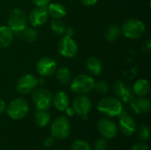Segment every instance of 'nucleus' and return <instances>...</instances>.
I'll return each instance as SVG.
<instances>
[{"label": "nucleus", "instance_id": "nucleus-2", "mask_svg": "<svg viewBox=\"0 0 151 150\" xmlns=\"http://www.w3.org/2000/svg\"><path fill=\"white\" fill-rule=\"evenodd\" d=\"M121 27V33L125 37L131 40H137L142 37L146 32L145 24L136 19H130L126 20Z\"/></svg>", "mask_w": 151, "mask_h": 150}, {"label": "nucleus", "instance_id": "nucleus-3", "mask_svg": "<svg viewBox=\"0 0 151 150\" xmlns=\"http://www.w3.org/2000/svg\"><path fill=\"white\" fill-rule=\"evenodd\" d=\"M28 111V103L21 97H18L12 100L5 109L7 116L12 120H20L24 118L27 115Z\"/></svg>", "mask_w": 151, "mask_h": 150}, {"label": "nucleus", "instance_id": "nucleus-12", "mask_svg": "<svg viewBox=\"0 0 151 150\" xmlns=\"http://www.w3.org/2000/svg\"><path fill=\"white\" fill-rule=\"evenodd\" d=\"M58 52L62 57L72 58L78 52V45L73 37L63 36L58 42Z\"/></svg>", "mask_w": 151, "mask_h": 150}, {"label": "nucleus", "instance_id": "nucleus-32", "mask_svg": "<svg viewBox=\"0 0 151 150\" xmlns=\"http://www.w3.org/2000/svg\"><path fill=\"white\" fill-rule=\"evenodd\" d=\"M54 140H55V139H54L51 135L46 137V138L44 139V141H43V146H44L45 148H47V149L51 148V147L53 146V144H54Z\"/></svg>", "mask_w": 151, "mask_h": 150}, {"label": "nucleus", "instance_id": "nucleus-4", "mask_svg": "<svg viewBox=\"0 0 151 150\" xmlns=\"http://www.w3.org/2000/svg\"><path fill=\"white\" fill-rule=\"evenodd\" d=\"M95 80L88 74H79L70 82L71 90L77 95H86L94 89Z\"/></svg>", "mask_w": 151, "mask_h": 150}, {"label": "nucleus", "instance_id": "nucleus-28", "mask_svg": "<svg viewBox=\"0 0 151 150\" xmlns=\"http://www.w3.org/2000/svg\"><path fill=\"white\" fill-rule=\"evenodd\" d=\"M71 150H92L89 143L84 140H76L73 142Z\"/></svg>", "mask_w": 151, "mask_h": 150}, {"label": "nucleus", "instance_id": "nucleus-31", "mask_svg": "<svg viewBox=\"0 0 151 150\" xmlns=\"http://www.w3.org/2000/svg\"><path fill=\"white\" fill-rule=\"evenodd\" d=\"M131 150H150L149 145L146 143V141H141V142H137L135 143Z\"/></svg>", "mask_w": 151, "mask_h": 150}, {"label": "nucleus", "instance_id": "nucleus-37", "mask_svg": "<svg viewBox=\"0 0 151 150\" xmlns=\"http://www.w3.org/2000/svg\"><path fill=\"white\" fill-rule=\"evenodd\" d=\"M65 112L66 113V117H73V116L75 114V112H74L73 107H68V108L65 111Z\"/></svg>", "mask_w": 151, "mask_h": 150}, {"label": "nucleus", "instance_id": "nucleus-25", "mask_svg": "<svg viewBox=\"0 0 151 150\" xmlns=\"http://www.w3.org/2000/svg\"><path fill=\"white\" fill-rule=\"evenodd\" d=\"M17 35H19L20 38L25 40L27 42H34L38 38V33L37 31L32 27H26L20 33H19Z\"/></svg>", "mask_w": 151, "mask_h": 150}, {"label": "nucleus", "instance_id": "nucleus-27", "mask_svg": "<svg viewBox=\"0 0 151 150\" xmlns=\"http://www.w3.org/2000/svg\"><path fill=\"white\" fill-rule=\"evenodd\" d=\"M138 137L142 141H149L150 137V127L145 125L142 124L138 127Z\"/></svg>", "mask_w": 151, "mask_h": 150}, {"label": "nucleus", "instance_id": "nucleus-19", "mask_svg": "<svg viewBox=\"0 0 151 150\" xmlns=\"http://www.w3.org/2000/svg\"><path fill=\"white\" fill-rule=\"evenodd\" d=\"M86 67L89 73L93 76H99L103 72V62L102 60L95 56L89 57L86 62Z\"/></svg>", "mask_w": 151, "mask_h": 150}, {"label": "nucleus", "instance_id": "nucleus-23", "mask_svg": "<svg viewBox=\"0 0 151 150\" xmlns=\"http://www.w3.org/2000/svg\"><path fill=\"white\" fill-rule=\"evenodd\" d=\"M56 79L57 80L62 84V85H66V84H69L73 79V73L72 72L70 71L69 68L67 67H60L59 69H57L56 72Z\"/></svg>", "mask_w": 151, "mask_h": 150}, {"label": "nucleus", "instance_id": "nucleus-20", "mask_svg": "<svg viewBox=\"0 0 151 150\" xmlns=\"http://www.w3.org/2000/svg\"><path fill=\"white\" fill-rule=\"evenodd\" d=\"M46 7L49 17L52 19H63L67 13L66 8L60 3H50Z\"/></svg>", "mask_w": 151, "mask_h": 150}, {"label": "nucleus", "instance_id": "nucleus-5", "mask_svg": "<svg viewBox=\"0 0 151 150\" xmlns=\"http://www.w3.org/2000/svg\"><path fill=\"white\" fill-rule=\"evenodd\" d=\"M70 131L71 124L66 116H58L50 126V134L54 139L65 140L69 136Z\"/></svg>", "mask_w": 151, "mask_h": 150}, {"label": "nucleus", "instance_id": "nucleus-8", "mask_svg": "<svg viewBox=\"0 0 151 150\" xmlns=\"http://www.w3.org/2000/svg\"><path fill=\"white\" fill-rule=\"evenodd\" d=\"M39 84L38 79L31 73L22 75L16 83V90L20 95H28L32 93Z\"/></svg>", "mask_w": 151, "mask_h": 150}, {"label": "nucleus", "instance_id": "nucleus-10", "mask_svg": "<svg viewBox=\"0 0 151 150\" xmlns=\"http://www.w3.org/2000/svg\"><path fill=\"white\" fill-rule=\"evenodd\" d=\"M97 130L99 134L103 138L106 140H111L117 136L119 126L113 120L108 118H101L98 121Z\"/></svg>", "mask_w": 151, "mask_h": 150}, {"label": "nucleus", "instance_id": "nucleus-33", "mask_svg": "<svg viewBox=\"0 0 151 150\" xmlns=\"http://www.w3.org/2000/svg\"><path fill=\"white\" fill-rule=\"evenodd\" d=\"M35 6H47L51 0H31Z\"/></svg>", "mask_w": 151, "mask_h": 150}, {"label": "nucleus", "instance_id": "nucleus-38", "mask_svg": "<svg viewBox=\"0 0 151 150\" xmlns=\"http://www.w3.org/2000/svg\"><path fill=\"white\" fill-rule=\"evenodd\" d=\"M5 109H6V104L4 103V101L3 99L0 98V114H2L3 112L5 111Z\"/></svg>", "mask_w": 151, "mask_h": 150}, {"label": "nucleus", "instance_id": "nucleus-16", "mask_svg": "<svg viewBox=\"0 0 151 150\" xmlns=\"http://www.w3.org/2000/svg\"><path fill=\"white\" fill-rule=\"evenodd\" d=\"M131 109L139 115L148 114L150 111L151 102L150 98L146 96H138L136 98H133L130 102Z\"/></svg>", "mask_w": 151, "mask_h": 150}, {"label": "nucleus", "instance_id": "nucleus-18", "mask_svg": "<svg viewBox=\"0 0 151 150\" xmlns=\"http://www.w3.org/2000/svg\"><path fill=\"white\" fill-rule=\"evenodd\" d=\"M14 35L8 26H0V50L10 47L14 41Z\"/></svg>", "mask_w": 151, "mask_h": 150}, {"label": "nucleus", "instance_id": "nucleus-7", "mask_svg": "<svg viewBox=\"0 0 151 150\" xmlns=\"http://www.w3.org/2000/svg\"><path fill=\"white\" fill-rule=\"evenodd\" d=\"M53 95L50 90L39 88L32 92V100L36 109L48 110L52 105Z\"/></svg>", "mask_w": 151, "mask_h": 150}, {"label": "nucleus", "instance_id": "nucleus-21", "mask_svg": "<svg viewBox=\"0 0 151 150\" xmlns=\"http://www.w3.org/2000/svg\"><path fill=\"white\" fill-rule=\"evenodd\" d=\"M150 90V81L146 79L137 80L133 86V93L137 96H146L149 95Z\"/></svg>", "mask_w": 151, "mask_h": 150}, {"label": "nucleus", "instance_id": "nucleus-14", "mask_svg": "<svg viewBox=\"0 0 151 150\" xmlns=\"http://www.w3.org/2000/svg\"><path fill=\"white\" fill-rule=\"evenodd\" d=\"M57 69V62L53 58L48 57L40 58L36 64V71L42 77H50L53 75Z\"/></svg>", "mask_w": 151, "mask_h": 150}, {"label": "nucleus", "instance_id": "nucleus-26", "mask_svg": "<svg viewBox=\"0 0 151 150\" xmlns=\"http://www.w3.org/2000/svg\"><path fill=\"white\" fill-rule=\"evenodd\" d=\"M66 25L62 19H53L50 22V29L57 35H64Z\"/></svg>", "mask_w": 151, "mask_h": 150}, {"label": "nucleus", "instance_id": "nucleus-22", "mask_svg": "<svg viewBox=\"0 0 151 150\" xmlns=\"http://www.w3.org/2000/svg\"><path fill=\"white\" fill-rule=\"evenodd\" d=\"M34 119L35 122V125L38 127H45L47 126L51 119L50 114L47 111V110H38L35 109L34 113Z\"/></svg>", "mask_w": 151, "mask_h": 150}, {"label": "nucleus", "instance_id": "nucleus-36", "mask_svg": "<svg viewBox=\"0 0 151 150\" xmlns=\"http://www.w3.org/2000/svg\"><path fill=\"white\" fill-rule=\"evenodd\" d=\"M150 49H151V40L150 39H148V40L144 42L143 47H142V50H143L144 51H146V52H149V51L150 50Z\"/></svg>", "mask_w": 151, "mask_h": 150}, {"label": "nucleus", "instance_id": "nucleus-9", "mask_svg": "<svg viewBox=\"0 0 151 150\" xmlns=\"http://www.w3.org/2000/svg\"><path fill=\"white\" fill-rule=\"evenodd\" d=\"M73 109L75 114L87 119L88 113L92 109V102L86 95H78L73 101Z\"/></svg>", "mask_w": 151, "mask_h": 150}, {"label": "nucleus", "instance_id": "nucleus-35", "mask_svg": "<svg viewBox=\"0 0 151 150\" xmlns=\"http://www.w3.org/2000/svg\"><path fill=\"white\" fill-rule=\"evenodd\" d=\"M81 3L85 6H93L98 3V0H81Z\"/></svg>", "mask_w": 151, "mask_h": 150}, {"label": "nucleus", "instance_id": "nucleus-34", "mask_svg": "<svg viewBox=\"0 0 151 150\" xmlns=\"http://www.w3.org/2000/svg\"><path fill=\"white\" fill-rule=\"evenodd\" d=\"M75 31H74V28L73 27H66L65 28V31L64 33V35L63 36H68V37H73V34H74Z\"/></svg>", "mask_w": 151, "mask_h": 150}, {"label": "nucleus", "instance_id": "nucleus-29", "mask_svg": "<svg viewBox=\"0 0 151 150\" xmlns=\"http://www.w3.org/2000/svg\"><path fill=\"white\" fill-rule=\"evenodd\" d=\"M94 89L100 95H105L109 91V85L104 80H99L97 82H95Z\"/></svg>", "mask_w": 151, "mask_h": 150}, {"label": "nucleus", "instance_id": "nucleus-1", "mask_svg": "<svg viewBox=\"0 0 151 150\" xmlns=\"http://www.w3.org/2000/svg\"><path fill=\"white\" fill-rule=\"evenodd\" d=\"M122 102L114 96H106L97 103V111L107 117H119L123 111Z\"/></svg>", "mask_w": 151, "mask_h": 150}, {"label": "nucleus", "instance_id": "nucleus-30", "mask_svg": "<svg viewBox=\"0 0 151 150\" xmlns=\"http://www.w3.org/2000/svg\"><path fill=\"white\" fill-rule=\"evenodd\" d=\"M108 147H109V144H108L107 140L103 137L97 139L93 144V149L94 150H107Z\"/></svg>", "mask_w": 151, "mask_h": 150}, {"label": "nucleus", "instance_id": "nucleus-24", "mask_svg": "<svg viewBox=\"0 0 151 150\" xmlns=\"http://www.w3.org/2000/svg\"><path fill=\"white\" fill-rule=\"evenodd\" d=\"M121 34V27L117 24H112L107 27L104 37L107 42H113L120 37Z\"/></svg>", "mask_w": 151, "mask_h": 150}, {"label": "nucleus", "instance_id": "nucleus-6", "mask_svg": "<svg viewBox=\"0 0 151 150\" xmlns=\"http://www.w3.org/2000/svg\"><path fill=\"white\" fill-rule=\"evenodd\" d=\"M7 24L14 34H18L27 26V17L26 12L21 8H14L9 14Z\"/></svg>", "mask_w": 151, "mask_h": 150}, {"label": "nucleus", "instance_id": "nucleus-17", "mask_svg": "<svg viewBox=\"0 0 151 150\" xmlns=\"http://www.w3.org/2000/svg\"><path fill=\"white\" fill-rule=\"evenodd\" d=\"M70 100L68 95L65 91H58L53 96L52 104L54 105L55 109L63 112L69 107Z\"/></svg>", "mask_w": 151, "mask_h": 150}, {"label": "nucleus", "instance_id": "nucleus-39", "mask_svg": "<svg viewBox=\"0 0 151 150\" xmlns=\"http://www.w3.org/2000/svg\"><path fill=\"white\" fill-rule=\"evenodd\" d=\"M58 150H61V149H58Z\"/></svg>", "mask_w": 151, "mask_h": 150}, {"label": "nucleus", "instance_id": "nucleus-11", "mask_svg": "<svg viewBox=\"0 0 151 150\" xmlns=\"http://www.w3.org/2000/svg\"><path fill=\"white\" fill-rule=\"evenodd\" d=\"M119 121V128L120 132L126 136H132L137 131V124L135 119L129 115L124 109L120 114Z\"/></svg>", "mask_w": 151, "mask_h": 150}, {"label": "nucleus", "instance_id": "nucleus-13", "mask_svg": "<svg viewBox=\"0 0 151 150\" xmlns=\"http://www.w3.org/2000/svg\"><path fill=\"white\" fill-rule=\"evenodd\" d=\"M49 19L46 6H35L27 17L28 22L33 27H38L44 25Z\"/></svg>", "mask_w": 151, "mask_h": 150}, {"label": "nucleus", "instance_id": "nucleus-15", "mask_svg": "<svg viewBox=\"0 0 151 150\" xmlns=\"http://www.w3.org/2000/svg\"><path fill=\"white\" fill-rule=\"evenodd\" d=\"M113 89L116 97L119 98L122 103H130L134 98V93L132 89L122 80H117L113 86Z\"/></svg>", "mask_w": 151, "mask_h": 150}]
</instances>
